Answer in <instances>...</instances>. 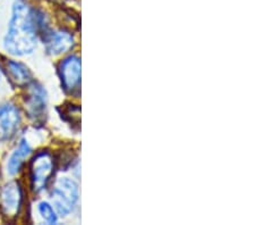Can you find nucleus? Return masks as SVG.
<instances>
[{
	"instance_id": "0eeeda50",
	"label": "nucleus",
	"mask_w": 255,
	"mask_h": 225,
	"mask_svg": "<svg viewBox=\"0 0 255 225\" xmlns=\"http://www.w3.org/2000/svg\"><path fill=\"white\" fill-rule=\"evenodd\" d=\"M20 114L17 107L7 104L0 106V140H9L17 132Z\"/></svg>"
},
{
	"instance_id": "f8f14e48",
	"label": "nucleus",
	"mask_w": 255,
	"mask_h": 225,
	"mask_svg": "<svg viewBox=\"0 0 255 225\" xmlns=\"http://www.w3.org/2000/svg\"><path fill=\"white\" fill-rule=\"evenodd\" d=\"M0 80H1V71H0Z\"/></svg>"
},
{
	"instance_id": "6e6552de",
	"label": "nucleus",
	"mask_w": 255,
	"mask_h": 225,
	"mask_svg": "<svg viewBox=\"0 0 255 225\" xmlns=\"http://www.w3.org/2000/svg\"><path fill=\"white\" fill-rule=\"evenodd\" d=\"M46 42V49L48 54L52 56H58L65 54L71 50L75 44L74 36L65 31H57L52 33H48L44 39Z\"/></svg>"
},
{
	"instance_id": "9d476101",
	"label": "nucleus",
	"mask_w": 255,
	"mask_h": 225,
	"mask_svg": "<svg viewBox=\"0 0 255 225\" xmlns=\"http://www.w3.org/2000/svg\"><path fill=\"white\" fill-rule=\"evenodd\" d=\"M8 71L10 73L11 80L19 87H25L32 82V74L25 65L18 61H9Z\"/></svg>"
},
{
	"instance_id": "f257e3e1",
	"label": "nucleus",
	"mask_w": 255,
	"mask_h": 225,
	"mask_svg": "<svg viewBox=\"0 0 255 225\" xmlns=\"http://www.w3.org/2000/svg\"><path fill=\"white\" fill-rule=\"evenodd\" d=\"M41 19L25 0H16L9 28L5 38V48L11 55L31 54L38 42Z\"/></svg>"
},
{
	"instance_id": "39448f33",
	"label": "nucleus",
	"mask_w": 255,
	"mask_h": 225,
	"mask_svg": "<svg viewBox=\"0 0 255 225\" xmlns=\"http://www.w3.org/2000/svg\"><path fill=\"white\" fill-rule=\"evenodd\" d=\"M61 83L65 91L74 93L79 91L81 84V59L77 56H69L60 65Z\"/></svg>"
},
{
	"instance_id": "423d86ee",
	"label": "nucleus",
	"mask_w": 255,
	"mask_h": 225,
	"mask_svg": "<svg viewBox=\"0 0 255 225\" xmlns=\"http://www.w3.org/2000/svg\"><path fill=\"white\" fill-rule=\"evenodd\" d=\"M23 194L17 182H9L0 194V206L6 216H16L22 206Z\"/></svg>"
},
{
	"instance_id": "7ed1b4c3",
	"label": "nucleus",
	"mask_w": 255,
	"mask_h": 225,
	"mask_svg": "<svg viewBox=\"0 0 255 225\" xmlns=\"http://www.w3.org/2000/svg\"><path fill=\"white\" fill-rule=\"evenodd\" d=\"M53 171H55V162L50 154L47 151H42V153L35 155L30 166L33 190L40 192L46 189L49 181L52 178Z\"/></svg>"
},
{
	"instance_id": "1a4fd4ad",
	"label": "nucleus",
	"mask_w": 255,
	"mask_h": 225,
	"mask_svg": "<svg viewBox=\"0 0 255 225\" xmlns=\"http://www.w3.org/2000/svg\"><path fill=\"white\" fill-rule=\"evenodd\" d=\"M31 153H32V148L30 147V145H28V142L26 140L20 141L18 148L14 151V154L11 155L9 158V162H8V165H7L8 173L10 175L17 174L20 171V169H22L25 159L30 156Z\"/></svg>"
},
{
	"instance_id": "f03ea898",
	"label": "nucleus",
	"mask_w": 255,
	"mask_h": 225,
	"mask_svg": "<svg viewBox=\"0 0 255 225\" xmlns=\"http://www.w3.org/2000/svg\"><path fill=\"white\" fill-rule=\"evenodd\" d=\"M51 200L59 215H68L72 213L79 200L77 184L68 178H60L56 181L51 192Z\"/></svg>"
},
{
	"instance_id": "20e7f679",
	"label": "nucleus",
	"mask_w": 255,
	"mask_h": 225,
	"mask_svg": "<svg viewBox=\"0 0 255 225\" xmlns=\"http://www.w3.org/2000/svg\"><path fill=\"white\" fill-rule=\"evenodd\" d=\"M28 95L26 99L27 113L34 122L43 121L47 110V93L40 84L31 82L27 85Z\"/></svg>"
},
{
	"instance_id": "9b49d317",
	"label": "nucleus",
	"mask_w": 255,
	"mask_h": 225,
	"mask_svg": "<svg viewBox=\"0 0 255 225\" xmlns=\"http://www.w3.org/2000/svg\"><path fill=\"white\" fill-rule=\"evenodd\" d=\"M39 212L44 221H47L49 224H55L57 222V215L53 211L52 206L48 203H40L39 204Z\"/></svg>"
}]
</instances>
